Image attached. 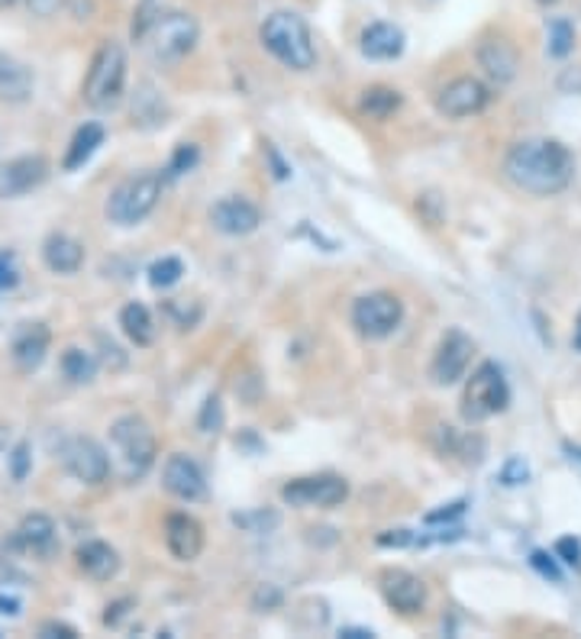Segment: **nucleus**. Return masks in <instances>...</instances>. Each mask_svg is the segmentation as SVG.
<instances>
[{"instance_id":"9b49d317","label":"nucleus","mask_w":581,"mask_h":639,"mask_svg":"<svg viewBox=\"0 0 581 639\" xmlns=\"http://www.w3.org/2000/svg\"><path fill=\"white\" fill-rule=\"evenodd\" d=\"M472 355H475V343L472 336H465L462 330H449L439 346H436L434 362H430V378L439 388H449L455 381L465 378L469 365H472Z\"/></svg>"},{"instance_id":"e433bc0d","label":"nucleus","mask_w":581,"mask_h":639,"mask_svg":"<svg viewBox=\"0 0 581 639\" xmlns=\"http://www.w3.org/2000/svg\"><path fill=\"white\" fill-rule=\"evenodd\" d=\"M282 604V591L275 588V584H262L259 591H256V597H252V607L256 611H272V607H278Z\"/></svg>"},{"instance_id":"c9c22d12","label":"nucleus","mask_w":581,"mask_h":639,"mask_svg":"<svg viewBox=\"0 0 581 639\" xmlns=\"http://www.w3.org/2000/svg\"><path fill=\"white\" fill-rule=\"evenodd\" d=\"M220 424H223L220 398H208V401H204V414H201V429H204V433H217Z\"/></svg>"},{"instance_id":"72a5a7b5","label":"nucleus","mask_w":581,"mask_h":639,"mask_svg":"<svg viewBox=\"0 0 581 639\" xmlns=\"http://www.w3.org/2000/svg\"><path fill=\"white\" fill-rule=\"evenodd\" d=\"M16 284H20V265L10 252L0 249V291H10Z\"/></svg>"},{"instance_id":"bb28decb","label":"nucleus","mask_w":581,"mask_h":639,"mask_svg":"<svg viewBox=\"0 0 581 639\" xmlns=\"http://www.w3.org/2000/svg\"><path fill=\"white\" fill-rule=\"evenodd\" d=\"M398 107H401V91H394L388 84L365 87L363 100H359V110H363L368 120H388Z\"/></svg>"},{"instance_id":"2f4dec72","label":"nucleus","mask_w":581,"mask_h":639,"mask_svg":"<svg viewBox=\"0 0 581 639\" xmlns=\"http://www.w3.org/2000/svg\"><path fill=\"white\" fill-rule=\"evenodd\" d=\"M165 10V3L162 0H143L140 3V10L133 13V26H130V36H133V43H143L145 33L152 29V23L158 20V13Z\"/></svg>"},{"instance_id":"2eb2a0df","label":"nucleus","mask_w":581,"mask_h":639,"mask_svg":"<svg viewBox=\"0 0 581 639\" xmlns=\"http://www.w3.org/2000/svg\"><path fill=\"white\" fill-rule=\"evenodd\" d=\"M49 178V162L43 155H20L0 165V201L23 198Z\"/></svg>"},{"instance_id":"f257e3e1","label":"nucleus","mask_w":581,"mask_h":639,"mask_svg":"<svg viewBox=\"0 0 581 639\" xmlns=\"http://www.w3.org/2000/svg\"><path fill=\"white\" fill-rule=\"evenodd\" d=\"M505 175L513 188L533 198H553L572 185L576 155L559 140H546V137L520 140L513 142L505 155Z\"/></svg>"},{"instance_id":"ddd939ff","label":"nucleus","mask_w":581,"mask_h":639,"mask_svg":"<svg viewBox=\"0 0 581 639\" xmlns=\"http://www.w3.org/2000/svg\"><path fill=\"white\" fill-rule=\"evenodd\" d=\"M381 597L388 601L391 611L398 614H420L427 607V584L420 575L407 571V568H384L378 578Z\"/></svg>"},{"instance_id":"39448f33","label":"nucleus","mask_w":581,"mask_h":639,"mask_svg":"<svg viewBox=\"0 0 581 639\" xmlns=\"http://www.w3.org/2000/svg\"><path fill=\"white\" fill-rule=\"evenodd\" d=\"M162 185H165V175L158 171H140L127 181H120L110 198H107V220L117 223V226H137L143 223L149 213L158 208V198H162Z\"/></svg>"},{"instance_id":"473e14b6","label":"nucleus","mask_w":581,"mask_h":639,"mask_svg":"<svg viewBox=\"0 0 581 639\" xmlns=\"http://www.w3.org/2000/svg\"><path fill=\"white\" fill-rule=\"evenodd\" d=\"M29 462H33L29 442H16L13 452H10V475H13V482H23L29 475Z\"/></svg>"},{"instance_id":"4c0bfd02","label":"nucleus","mask_w":581,"mask_h":639,"mask_svg":"<svg viewBox=\"0 0 581 639\" xmlns=\"http://www.w3.org/2000/svg\"><path fill=\"white\" fill-rule=\"evenodd\" d=\"M526 478H530V469H526L523 459H510L508 465L501 469V482L505 485H523Z\"/></svg>"},{"instance_id":"f8f14e48","label":"nucleus","mask_w":581,"mask_h":639,"mask_svg":"<svg viewBox=\"0 0 581 639\" xmlns=\"http://www.w3.org/2000/svg\"><path fill=\"white\" fill-rule=\"evenodd\" d=\"M62 465L72 478L84 482V485H100L110 475V459H107L104 446L94 442L91 436H72L62 446Z\"/></svg>"},{"instance_id":"5701e85b","label":"nucleus","mask_w":581,"mask_h":639,"mask_svg":"<svg viewBox=\"0 0 581 639\" xmlns=\"http://www.w3.org/2000/svg\"><path fill=\"white\" fill-rule=\"evenodd\" d=\"M43 262L56 275H74L84 265V246L69 233H52L43 242Z\"/></svg>"},{"instance_id":"dca6fc26","label":"nucleus","mask_w":581,"mask_h":639,"mask_svg":"<svg viewBox=\"0 0 581 639\" xmlns=\"http://www.w3.org/2000/svg\"><path fill=\"white\" fill-rule=\"evenodd\" d=\"M211 223L223 236H249L262 226V211L239 194H226L211 208Z\"/></svg>"},{"instance_id":"0eeeda50","label":"nucleus","mask_w":581,"mask_h":639,"mask_svg":"<svg viewBox=\"0 0 581 639\" xmlns=\"http://www.w3.org/2000/svg\"><path fill=\"white\" fill-rule=\"evenodd\" d=\"M110 446L120 455V462H123L130 478L149 472V465L155 462V452H158L152 426L145 424L143 417H137V414H127V417L114 421V426H110Z\"/></svg>"},{"instance_id":"423d86ee","label":"nucleus","mask_w":581,"mask_h":639,"mask_svg":"<svg viewBox=\"0 0 581 639\" xmlns=\"http://www.w3.org/2000/svg\"><path fill=\"white\" fill-rule=\"evenodd\" d=\"M201 39V26L191 13L185 10H162L152 29L145 33L143 46L152 49L158 62H178L185 59Z\"/></svg>"},{"instance_id":"412c9836","label":"nucleus","mask_w":581,"mask_h":639,"mask_svg":"<svg viewBox=\"0 0 581 639\" xmlns=\"http://www.w3.org/2000/svg\"><path fill=\"white\" fill-rule=\"evenodd\" d=\"M359 46L365 59L371 62H394L404 52V29L394 23H371L363 29Z\"/></svg>"},{"instance_id":"4be33fe9","label":"nucleus","mask_w":581,"mask_h":639,"mask_svg":"<svg viewBox=\"0 0 581 639\" xmlns=\"http://www.w3.org/2000/svg\"><path fill=\"white\" fill-rule=\"evenodd\" d=\"M74 563L91 581H110L120 571V556L104 540H87L74 549Z\"/></svg>"},{"instance_id":"c85d7f7f","label":"nucleus","mask_w":581,"mask_h":639,"mask_svg":"<svg viewBox=\"0 0 581 639\" xmlns=\"http://www.w3.org/2000/svg\"><path fill=\"white\" fill-rule=\"evenodd\" d=\"M576 49V26L566 16H556L546 23V52L553 59H566Z\"/></svg>"},{"instance_id":"6ab92c4d","label":"nucleus","mask_w":581,"mask_h":639,"mask_svg":"<svg viewBox=\"0 0 581 639\" xmlns=\"http://www.w3.org/2000/svg\"><path fill=\"white\" fill-rule=\"evenodd\" d=\"M49 346H52V330H49L46 323H26V327L16 333L13 350H10V355H13V365H16L23 375L36 371V368L46 362Z\"/></svg>"},{"instance_id":"37998d69","label":"nucleus","mask_w":581,"mask_h":639,"mask_svg":"<svg viewBox=\"0 0 581 639\" xmlns=\"http://www.w3.org/2000/svg\"><path fill=\"white\" fill-rule=\"evenodd\" d=\"M265 155H269V158H272V168H275V178H278V181H285V178H288V165H285V162H282V155H278V152H275V145H265Z\"/></svg>"},{"instance_id":"7c9ffc66","label":"nucleus","mask_w":581,"mask_h":639,"mask_svg":"<svg viewBox=\"0 0 581 639\" xmlns=\"http://www.w3.org/2000/svg\"><path fill=\"white\" fill-rule=\"evenodd\" d=\"M181 275H185V262L175 259V256H165V259L149 265V284L152 287H171V284L181 282Z\"/></svg>"},{"instance_id":"49530a36","label":"nucleus","mask_w":581,"mask_h":639,"mask_svg":"<svg viewBox=\"0 0 581 639\" xmlns=\"http://www.w3.org/2000/svg\"><path fill=\"white\" fill-rule=\"evenodd\" d=\"M26 3H29V10L39 13V16H49V13L59 7V0H26Z\"/></svg>"},{"instance_id":"a19ab883","label":"nucleus","mask_w":581,"mask_h":639,"mask_svg":"<svg viewBox=\"0 0 581 639\" xmlns=\"http://www.w3.org/2000/svg\"><path fill=\"white\" fill-rule=\"evenodd\" d=\"M43 637H62V639H74V627L69 624H59V620H49V624H43V630H39Z\"/></svg>"},{"instance_id":"c756f323","label":"nucleus","mask_w":581,"mask_h":639,"mask_svg":"<svg viewBox=\"0 0 581 639\" xmlns=\"http://www.w3.org/2000/svg\"><path fill=\"white\" fill-rule=\"evenodd\" d=\"M198 162H201V149L194 142H178L175 152H171V158H168V165H165V181H175V178L194 171Z\"/></svg>"},{"instance_id":"a18cd8bd","label":"nucleus","mask_w":581,"mask_h":639,"mask_svg":"<svg viewBox=\"0 0 581 639\" xmlns=\"http://www.w3.org/2000/svg\"><path fill=\"white\" fill-rule=\"evenodd\" d=\"M0 614H3V617H20V601L0 594Z\"/></svg>"},{"instance_id":"1a4fd4ad","label":"nucleus","mask_w":581,"mask_h":639,"mask_svg":"<svg viewBox=\"0 0 581 639\" xmlns=\"http://www.w3.org/2000/svg\"><path fill=\"white\" fill-rule=\"evenodd\" d=\"M282 500L300 510H333L349 500V482L340 475H307L282 488Z\"/></svg>"},{"instance_id":"58836bf2","label":"nucleus","mask_w":581,"mask_h":639,"mask_svg":"<svg viewBox=\"0 0 581 639\" xmlns=\"http://www.w3.org/2000/svg\"><path fill=\"white\" fill-rule=\"evenodd\" d=\"M465 513V500H455V504H442L439 510L434 513H427V523H449V520H455V517H462Z\"/></svg>"},{"instance_id":"79ce46f5","label":"nucleus","mask_w":581,"mask_h":639,"mask_svg":"<svg viewBox=\"0 0 581 639\" xmlns=\"http://www.w3.org/2000/svg\"><path fill=\"white\" fill-rule=\"evenodd\" d=\"M233 520H236L239 526H252V523H262L265 530H269V526H278V517H275V513H269V517H265V513H252V517H239V513H236Z\"/></svg>"},{"instance_id":"f03ea898","label":"nucleus","mask_w":581,"mask_h":639,"mask_svg":"<svg viewBox=\"0 0 581 639\" xmlns=\"http://www.w3.org/2000/svg\"><path fill=\"white\" fill-rule=\"evenodd\" d=\"M262 46L290 71H310L317 66V46L310 36V26L294 10H275L265 16L259 29Z\"/></svg>"},{"instance_id":"a211bd4d","label":"nucleus","mask_w":581,"mask_h":639,"mask_svg":"<svg viewBox=\"0 0 581 639\" xmlns=\"http://www.w3.org/2000/svg\"><path fill=\"white\" fill-rule=\"evenodd\" d=\"M478 66L495 81V84H510L520 71V52L505 36H485L478 43Z\"/></svg>"},{"instance_id":"4468645a","label":"nucleus","mask_w":581,"mask_h":639,"mask_svg":"<svg viewBox=\"0 0 581 639\" xmlns=\"http://www.w3.org/2000/svg\"><path fill=\"white\" fill-rule=\"evenodd\" d=\"M162 485L165 492L185 504H198L208 497V478L201 472V465L185 455V452H171L165 459V469H162Z\"/></svg>"},{"instance_id":"393cba45","label":"nucleus","mask_w":581,"mask_h":639,"mask_svg":"<svg viewBox=\"0 0 581 639\" xmlns=\"http://www.w3.org/2000/svg\"><path fill=\"white\" fill-rule=\"evenodd\" d=\"M100 145H104V127H100V123H84V127H78V133H74L72 142H69V152H66V158H62V168H66V171L81 168Z\"/></svg>"},{"instance_id":"aec40b11","label":"nucleus","mask_w":581,"mask_h":639,"mask_svg":"<svg viewBox=\"0 0 581 639\" xmlns=\"http://www.w3.org/2000/svg\"><path fill=\"white\" fill-rule=\"evenodd\" d=\"M16 546L23 553H33V556H56L59 549V540H56V523L46 517V513H29L23 517V523L16 526Z\"/></svg>"},{"instance_id":"f3484780","label":"nucleus","mask_w":581,"mask_h":639,"mask_svg":"<svg viewBox=\"0 0 581 639\" xmlns=\"http://www.w3.org/2000/svg\"><path fill=\"white\" fill-rule=\"evenodd\" d=\"M165 546L178 563H194L204 553V526L191 513H171L165 520Z\"/></svg>"},{"instance_id":"7ed1b4c3","label":"nucleus","mask_w":581,"mask_h":639,"mask_svg":"<svg viewBox=\"0 0 581 639\" xmlns=\"http://www.w3.org/2000/svg\"><path fill=\"white\" fill-rule=\"evenodd\" d=\"M127 49L114 39L100 43V49L91 59V69L84 78L81 97L91 110H114L127 94Z\"/></svg>"},{"instance_id":"9d476101","label":"nucleus","mask_w":581,"mask_h":639,"mask_svg":"<svg viewBox=\"0 0 581 639\" xmlns=\"http://www.w3.org/2000/svg\"><path fill=\"white\" fill-rule=\"evenodd\" d=\"M488 104H491V87H488L482 78H472V74L452 78V81L436 94V110H439L446 120L478 117Z\"/></svg>"},{"instance_id":"6e6552de","label":"nucleus","mask_w":581,"mask_h":639,"mask_svg":"<svg viewBox=\"0 0 581 639\" xmlns=\"http://www.w3.org/2000/svg\"><path fill=\"white\" fill-rule=\"evenodd\" d=\"M404 320V300L391 291H371L353 304V327L365 340H388Z\"/></svg>"},{"instance_id":"a878e982","label":"nucleus","mask_w":581,"mask_h":639,"mask_svg":"<svg viewBox=\"0 0 581 639\" xmlns=\"http://www.w3.org/2000/svg\"><path fill=\"white\" fill-rule=\"evenodd\" d=\"M120 327H123L127 340L133 346H140V350L155 343V320H152V313L145 310L143 304H137V300L120 310Z\"/></svg>"},{"instance_id":"8fccbe9b","label":"nucleus","mask_w":581,"mask_h":639,"mask_svg":"<svg viewBox=\"0 0 581 639\" xmlns=\"http://www.w3.org/2000/svg\"><path fill=\"white\" fill-rule=\"evenodd\" d=\"M16 0H0V7H13Z\"/></svg>"},{"instance_id":"ea45409f","label":"nucleus","mask_w":581,"mask_h":639,"mask_svg":"<svg viewBox=\"0 0 581 639\" xmlns=\"http://www.w3.org/2000/svg\"><path fill=\"white\" fill-rule=\"evenodd\" d=\"M533 566L540 568L546 578H553V581H562V575H559V568L553 563V556H546V553H533Z\"/></svg>"},{"instance_id":"cd10ccee","label":"nucleus","mask_w":581,"mask_h":639,"mask_svg":"<svg viewBox=\"0 0 581 639\" xmlns=\"http://www.w3.org/2000/svg\"><path fill=\"white\" fill-rule=\"evenodd\" d=\"M59 365H62V375H66L69 384H91L94 375H97V358L91 353H84V350H78V346H69L62 353Z\"/></svg>"},{"instance_id":"de8ad7c7","label":"nucleus","mask_w":581,"mask_h":639,"mask_svg":"<svg viewBox=\"0 0 581 639\" xmlns=\"http://www.w3.org/2000/svg\"><path fill=\"white\" fill-rule=\"evenodd\" d=\"M340 637H346V639H371L375 634H371V630H359V627H353V630H340Z\"/></svg>"},{"instance_id":"20e7f679","label":"nucleus","mask_w":581,"mask_h":639,"mask_svg":"<svg viewBox=\"0 0 581 639\" xmlns=\"http://www.w3.org/2000/svg\"><path fill=\"white\" fill-rule=\"evenodd\" d=\"M510 404V384L505 368L498 362H482L472 378L465 381L462 391V417L469 424H482L491 421L498 414H505Z\"/></svg>"},{"instance_id":"b1692460","label":"nucleus","mask_w":581,"mask_h":639,"mask_svg":"<svg viewBox=\"0 0 581 639\" xmlns=\"http://www.w3.org/2000/svg\"><path fill=\"white\" fill-rule=\"evenodd\" d=\"M33 94V71L26 69L20 59L7 56L0 49V100L7 104H26Z\"/></svg>"},{"instance_id":"09e8293b","label":"nucleus","mask_w":581,"mask_h":639,"mask_svg":"<svg viewBox=\"0 0 581 639\" xmlns=\"http://www.w3.org/2000/svg\"><path fill=\"white\" fill-rule=\"evenodd\" d=\"M572 346L579 350L581 353V313H579V320H576V333H572Z\"/></svg>"},{"instance_id":"3c124183","label":"nucleus","mask_w":581,"mask_h":639,"mask_svg":"<svg viewBox=\"0 0 581 639\" xmlns=\"http://www.w3.org/2000/svg\"><path fill=\"white\" fill-rule=\"evenodd\" d=\"M536 3H546V7H553V3H556V0H536Z\"/></svg>"},{"instance_id":"c03bdc74","label":"nucleus","mask_w":581,"mask_h":639,"mask_svg":"<svg viewBox=\"0 0 581 639\" xmlns=\"http://www.w3.org/2000/svg\"><path fill=\"white\" fill-rule=\"evenodd\" d=\"M394 536H378L381 546H407L411 543V533L407 530H391Z\"/></svg>"},{"instance_id":"f704fd0d","label":"nucleus","mask_w":581,"mask_h":639,"mask_svg":"<svg viewBox=\"0 0 581 639\" xmlns=\"http://www.w3.org/2000/svg\"><path fill=\"white\" fill-rule=\"evenodd\" d=\"M556 556L566 563V566H581V543L576 536H562L556 543Z\"/></svg>"}]
</instances>
